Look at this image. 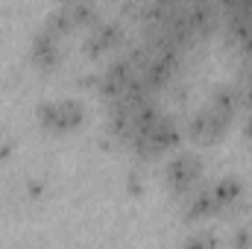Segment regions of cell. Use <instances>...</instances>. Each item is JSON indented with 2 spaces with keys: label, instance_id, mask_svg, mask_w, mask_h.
<instances>
[{
  "label": "cell",
  "instance_id": "cell-9",
  "mask_svg": "<svg viewBox=\"0 0 252 249\" xmlns=\"http://www.w3.org/2000/svg\"><path fill=\"white\" fill-rule=\"evenodd\" d=\"M62 6H67V12H70V18H73L76 27H91L94 21H100V18H97V3H94V0H67V3H62Z\"/></svg>",
  "mask_w": 252,
  "mask_h": 249
},
{
  "label": "cell",
  "instance_id": "cell-1",
  "mask_svg": "<svg viewBox=\"0 0 252 249\" xmlns=\"http://www.w3.org/2000/svg\"><path fill=\"white\" fill-rule=\"evenodd\" d=\"M85 121V109L79 100H53V103H41L38 106V124L53 135H67L73 129H79Z\"/></svg>",
  "mask_w": 252,
  "mask_h": 249
},
{
  "label": "cell",
  "instance_id": "cell-15",
  "mask_svg": "<svg viewBox=\"0 0 252 249\" xmlns=\"http://www.w3.org/2000/svg\"><path fill=\"white\" fill-rule=\"evenodd\" d=\"M12 156V144L9 141H0V161H6Z\"/></svg>",
  "mask_w": 252,
  "mask_h": 249
},
{
  "label": "cell",
  "instance_id": "cell-17",
  "mask_svg": "<svg viewBox=\"0 0 252 249\" xmlns=\"http://www.w3.org/2000/svg\"><path fill=\"white\" fill-rule=\"evenodd\" d=\"M56 3H67V0H56Z\"/></svg>",
  "mask_w": 252,
  "mask_h": 249
},
{
  "label": "cell",
  "instance_id": "cell-14",
  "mask_svg": "<svg viewBox=\"0 0 252 249\" xmlns=\"http://www.w3.org/2000/svg\"><path fill=\"white\" fill-rule=\"evenodd\" d=\"M241 132H244L247 141H252V109H247V118H244V124H241Z\"/></svg>",
  "mask_w": 252,
  "mask_h": 249
},
{
  "label": "cell",
  "instance_id": "cell-3",
  "mask_svg": "<svg viewBox=\"0 0 252 249\" xmlns=\"http://www.w3.org/2000/svg\"><path fill=\"white\" fill-rule=\"evenodd\" d=\"M124 27L118 21H94L88 35L82 38V53L88 59H103L106 53H112L115 47L124 44Z\"/></svg>",
  "mask_w": 252,
  "mask_h": 249
},
{
  "label": "cell",
  "instance_id": "cell-4",
  "mask_svg": "<svg viewBox=\"0 0 252 249\" xmlns=\"http://www.w3.org/2000/svg\"><path fill=\"white\" fill-rule=\"evenodd\" d=\"M226 129H229V121H223V118H220L214 109H208V106L196 109V112L188 118V126H185L188 138L193 141V144H199V147L217 144V141L226 135Z\"/></svg>",
  "mask_w": 252,
  "mask_h": 249
},
{
  "label": "cell",
  "instance_id": "cell-16",
  "mask_svg": "<svg viewBox=\"0 0 252 249\" xmlns=\"http://www.w3.org/2000/svg\"><path fill=\"white\" fill-rule=\"evenodd\" d=\"M41 182H30V185H27V193H30V196H41Z\"/></svg>",
  "mask_w": 252,
  "mask_h": 249
},
{
  "label": "cell",
  "instance_id": "cell-6",
  "mask_svg": "<svg viewBox=\"0 0 252 249\" xmlns=\"http://www.w3.org/2000/svg\"><path fill=\"white\" fill-rule=\"evenodd\" d=\"M211 187V196L217 202V214H226V211H235L241 208V196H244V182L238 176H220Z\"/></svg>",
  "mask_w": 252,
  "mask_h": 249
},
{
  "label": "cell",
  "instance_id": "cell-12",
  "mask_svg": "<svg viewBox=\"0 0 252 249\" xmlns=\"http://www.w3.org/2000/svg\"><path fill=\"white\" fill-rule=\"evenodd\" d=\"M229 244H232V247H252V232L244 229V226H238V232L229 238Z\"/></svg>",
  "mask_w": 252,
  "mask_h": 249
},
{
  "label": "cell",
  "instance_id": "cell-7",
  "mask_svg": "<svg viewBox=\"0 0 252 249\" xmlns=\"http://www.w3.org/2000/svg\"><path fill=\"white\" fill-rule=\"evenodd\" d=\"M182 217L188 223H199L208 217H217V202L211 196V187H193L188 193V202L182 208Z\"/></svg>",
  "mask_w": 252,
  "mask_h": 249
},
{
  "label": "cell",
  "instance_id": "cell-5",
  "mask_svg": "<svg viewBox=\"0 0 252 249\" xmlns=\"http://www.w3.org/2000/svg\"><path fill=\"white\" fill-rule=\"evenodd\" d=\"M30 59L38 70H53L56 64L62 62V53H59V35L47 27H41L35 35H32V50H30Z\"/></svg>",
  "mask_w": 252,
  "mask_h": 249
},
{
  "label": "cell",
  "instance_id": "cell-2",
  "mask_svg": "<svg viewBox=\"0 0 252 249\" xmlns=\"http://www.w3.org/2000/svg\"><path fill=\"white\" fill-rule=\"evenodd\" d=\"M202 179V161L193 153H176L164 164V185L173 196H188Z\"/></svg>",
  "mask_w": 252,
  "mask_h": 249
},
{
  "label": "cell",
  "instance_id": "cell-11",
  "mask_svg": "<svg viewBox=\"0 0 252 249\" xmlns=\"http://www.w3.org/2000/svg\"><path fill=\"white\" fill-rule=\"evenodd\" d=\"M126 193H129V196H141V193H144V182H141V173H138V170H132V173L126 176Z\"/></svg>",
  "mask_w": 252,
  "mask_h": 249
},
{
  "label": "cell",
  "instance_id": "cell-13",
  "mask_svg": "<svg viewBox=\"0 0 252 249\" xmlns=\"http://www.w3.org/2000/svg\"><path fill=\"white\" fill-rule=\"evenodd\" d=\"M190 247H214V244H220V238L217 235H208V232H202V235H193L188 238Z\"/></svg>",
  "mask_w": 252,
  "mask_h": 249
},
{
  "label": "cell",
  "instance_id": "cell-8",
  "mask_svg": "<svg viewBox=\"0 0 252 249\" xmlns=\"http://www.w3.org/2000/svg\"><path fill=\"white\" fill-rule=\"evenodd\" d=\"M208 109H214L223 121H235V115L241 112V91H238V85H217L214 91H211V97H208V103H205Z\"/></svg>",
  "mask_w": 252,
  "mask_h": 249
},
{
  "label": "cell",
  "instance_id": "cell-10",
  "mask_svg": "<svg viewBox=\"0 0 252 249\" xmlns=\"http://www.w3.org/2000/svg\"><path fill=\"white\" fill-rule=\"evenodd\" d=\"M44 27H47V30H53V32H56L59 38L76 30V24H73V18H70L67 6H62V3H59V6H56V9H53L50 15H47V24H44Z\"/></svg>",
  "mask_w": 252,
  "mask_h": 249
}]
</instances>
